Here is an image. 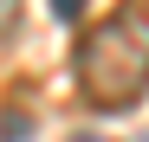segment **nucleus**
Here are the masks:
<instances>
[{
	"label": "nucleus",
	"mask_w": 149,
	"mask_h": 142,
	"mask_svg": "<svg viewBox=\"0 0 149 142\" xmlns=\"http://www.w3.org/2000/svg\"><path fill=\"white\" fill-rule=\"evenodd\" d=\"M78 90L91 110H130L149 90V0H123L117 13H104L78 45Z\"/></svg>",
	"instance_id": "obj_1"
},
{
	"label": "nucleus",
	"mask_w": 149,
	"mask_h": 142,
	"mask_svg": "<svg viewBox=\"0 0 149 142\" xmlns=\"http://www.w3.org/2000/svg\"><path fill=\"white\" fill-rule=\"evenodd\" d=\"M19 7H26V0H0V39H7V32L19 26Z\"/></svg>",
	"instance_id": "obj_2"
},
{
	"label": "nucleus",
	"mask_w": 149,
	"mask_h": 142,
	"mask_svg": "<svg viewBox=\"0 0 149 142\" xmlns=\"http://www.w3.org/2000/svg\"><path fill=\"white\" fill-rule=\"evenodd\" d=\"M52 13H58V19H78V13H84V0H52Z\"/></svg>",
	"instance_id": "obj_3"
}]
</instances>
